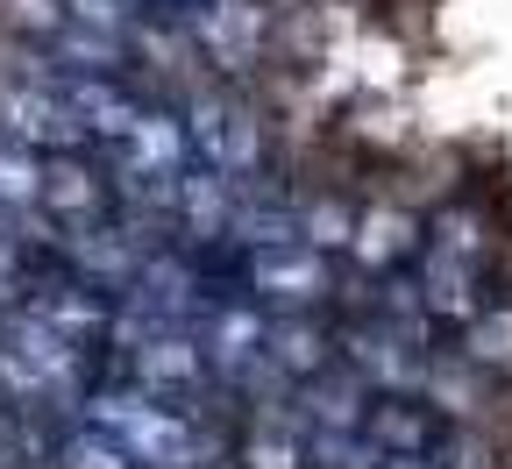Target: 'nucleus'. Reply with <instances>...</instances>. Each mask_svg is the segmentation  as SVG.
Segmentation results:
<instances>
[{
  "mask_svg": "<svg viewBox=\"0 0 512 469\" xmlns=\"http://www.w3.org/2000/svg\"><path fill=\"white\" fill-rule=\"evenodd\" d=\"M249 285L264 299H278V306H313L320 292H328V263L306 256V249H256Z\"/></svg>",
  "mask_w": 512,
  "mask_h": 469,
  "instance_id": "nucleus-1",
  "label": "nucleus"
},
{
  "mask_svg": "<svg viewBox=\"0 0 512 469\" xmlns=\"http://www.w3.org/2000/svg\"><path fill=\"white\" fill-rule=\"evenodd\" d=\"M420 299H427L434 320H477V313H484V299H477V263L434 249L427 271H420Z\"/></svg>",
  "mask_w": 512,
  "mask_h": 469,
  "instance_id": "nucleus-2",
  "label": "nucleus"
},
{
  "mask_svg": "<svg viewBox=\"0 0 512 469\" xmlns=\"http://www.w3.org/2000/svg\"><path fill=\"white\" fill-rule=\"evenodd\" d=\"M370 441H377L384 455H420V448H434L441 434H434V420L413 413V406H377V413H370Z\"/></svg>",
  "mask_w": 512,
  "mask_h": 469,
  "instance_id": "nucleus-3",
  "label": "nucleus"
},
{
  "mask_svg": "<svg viewBox=\"0 0 512 469\" xmlns=\"http://www.w3.org/2000/svg\"><path fill=\"white\" fill-rule=\"evenodd\" d=\"M349 242H356V256H363V263H392V256L420 249V228H413L406 214H370V221H363V235H349Z\"/></svg>",
  "mask_w": 512,
  "mask_h": 469,
  "instance_id": "nucleus-4",
  "label": "nucleus"
},
{
  "mask_svg": "<svg viewBox=\"0 0 512 469\" xmlns=\"http://www.w3.org/2000/svg\"><path fill=\"white\" fill-rule=\"evenodd\" d=\"M463 356H470V363H484V370H512V306H498V313H477V320H470Z\"/></svg>",
  "mask_w": 512,
  "mask_h": 469,
  "instance_id": "nucleus-5",
  "label": "nucleus"
},
{
  "mask_svg": "<svg viewBox=\"0 0 512 469\" xmlns=\"http://www.w3.org/2000/svg\"><path fill=\"white\" fill-rule=\"evenodd\" d=\"M420 391L434 398V413H477V377H463L456 363H434L420 377Z\"/></svg>",
  "mask_w": 512,
  "mask_h": 469,
  "instance_id": "nucleus-6",
  "label": "nucleus"
},
{
  "mask_svg": "<svg viewBox=\"0 0 512 469\" xmlns=\"http://www.w3.org/2000/svg\"><path fill=\"white\" fill-rule=\"evenodd\" d=\"M434 249H448V256H477V249H484V221L463 214V207H448V214L434 221Z\"/></svg>",
  "mask_w": 512,
  "mask_h": 469,
  "instance_id": "nucleus-7",
  "label": "nucleus"
}]
</instances>
